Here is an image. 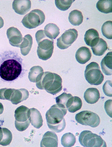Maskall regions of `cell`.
Masks as SVG:
<instances>
[{
    "instance_id": "1",
    "label": "cell",
    "mask_w": 112,
    "mask_h": 147,
    "mask_svg": "<svg viewBox=\"0 0 112 147\" xmlns=\"http://www.w3.org/2000/svg\"><path fill=\"white\" fill-rule=\"evenodd\" d=\"M24 71L22 59L16 52L8 51L0 54V77L2 79L14 80Z\"/></svg>"
},
{
    "instance_id": "2",
    "label": "cell",
    "mask_w": 112,
    "mask_h": 147,
    "mask_svg": "<svg viewBox=\"0 0 112 147\" xmlns=\"http://www.w3.org/2000/svg\"><path fill=\"white\" fill-rule=\"evenodd\" d=\"M67 112L66 108L57 104L53 105L48 110L45 115L46 119L51 130L57 133L64 130L66 126L64 117Z\"/></svg>"
},
{
    "instance_id": "3",
    "label": "cell",
    "mask_w": 112,
    "mask_h": 147,
    "mask_svg": "<svg viewBox=\"0 0 112 147\" xmlns=\"http://www.w3.org/2000/svg\"><path fill=\"white\" fill-rule=\"evenodd\" d=\"M36 85L38 89L45 90L48 93L55 95L62 90V79L57 74L44 72L40 80L36 82Z\"/></svg>"
},
{
    "instance_id": "4",
    "label": "cell",
    "mask_w": 112,
    "mask_h": 147,
    "mask_svg": "<svg viewBox=\"0 0 112 147\" xmlns=\"http://www.w3.org/2000/svg\"><path fill=\"white\" fill-rule=\"evenodd\" d=\"M35 38L38 45L37 53L39 58L46 61L52 57L54 51V40L47 36L44 30L37 31Z\"/></svg>"
},
{
    "instance_id": "5",
    "label": "cell",
    "mask_w": 112,
    "mask_h": 147,
    "mask_svg": "<svg viewBox=\"0 0 112 147\" xmlns=\"http://www.w3.org/2000/svg\"><path fill=\"white\" fill-rule=\"evenodd\" d=\"M79 141L85 147H106L105 142L99 136L90 131H82L79 135Z\"/></svg>"
},
{
    "instance_id": "6",
    "label": "cell",
    "mask_w": 112,
    "mask_h": 147,
    "mask_svg": "<svg viewBox=\"0 0 112 147\" xmlns=\"http://www.w3.org/2000/svg\"><path fill=\"white\" fill-rule=\"evenodd\" d=\"M85 76L87 81L91 85H100L104 80V76L100 66L95 62H92L87 66Z\"/></svg>"
},
{
    "instance_id": "7",
    "label": "cell",
    "mask_w": 112,
    "mask_h": 147,
    "mask_svg": "<svg viewBox=\"0 0 112 147\" xmlns=\"http://www.w3.org/2000/svg\"><path fill=\"white\" fill-rule=\"evenodd\" d=\"M45 20L44 12L39 9H35L25 16L21 22L26 28L32 29L43 24Z\"/></svg>"
},
{
    "instance_id": "8",
    "label": "cell",
    "mask_w": 112,
    "mask_h": 147,
    "mask_svg": "<svg viewBox=\"0 0 112 147\" xmlns=\"http://www.w3.org/2000/svg\"><path fill=\"white\" fill-rule=\"evenodd\" d=\"M30 113V109L24 105H22L16 109L15 114V125L18 130L22 131L29 127L31 123L29 119Z\"/></svg>"
},
{
    "instance_id": "9",
    "label": "cell",
    "mask_w": 112,
    "mask_h": 147,
    "mask_svg": "<svg viewBox=\"0 0 112 147\" xmlns=\"http://www.w3.org/2000/svg\"><path fill=\"white\" fill-rule=\"evenodd\" d=\"M76 121L81 125L96 127L100 125V120L96 113L89 111H83L76 115Z\"/></svg>"
},
{
    "instance_id": "10",
    "label": "cell",
    "mask_w": 112,
    "mask_h": 147,
    "mask_svg": "<svg viewBox=\"0 0 112 147\" xmlns=\"http://www.w3.org/2000/svg\"><path fill=\"white\" fill-rule=\"evenodd\" d=\"M78 36V32L75 29H70L66 31L57 39V47L61 49L68 48L76 40Z\"/></svg>"
},
{
    "instance_id": "11",
    "label": "cell",
    "mask_w": 112,
    "mask_h": 147,
    "mask_svg": "<svg viewBox=\"0 0 112 147\" xmlns=\"http://www.w3.org/2000/svg\"><path fill=\"white\" fill-rule=\"evenodd\" d=\"M7 34L11 45L14 47L20 48L23 40L20 31L16 28L12 27L8 29Z\"/></svg>"
},
{
    "instance_id": "12",
    "label": "cell",
    "mask_w": 112,
    "mask_h": 147,
    "mask_svg": "<svg viewBox=\"0 0 112 147\" xmlns=\"http://www.w3.org/2000/svg\"><path fill=\"white\" fill-rule=\"evenodd\" d=\"M58 137L54 132L48 131L43 135L41 142V147H58Z\"/></svg>"
},
{
    "instance_id": "13",
    "label": "cell",
    "mask_w": 112,
    "mask_h": 147,
    "mask_svg": "<svg viewBox=\"0 0 112 147\" xmlns=\"http://www.w3.org/2000/svg\"><path fill=\"white\" fill-rule=\"evenodd\" d=\"M31 1L29 0L14 1L12 8L15 12L21 15H24L29 12L31 8Z\"/></svg>"
},
{
    "instance_id": "14",
    "label": "cell",
    "mask_w": 112,
    "mask_h": 147,
    "mask_svg": "<svg viewBox=\"0 0 112 147\" xmlns=\"http://www.w3.org/2000/svg\"><path fill=\"white\" fill-rule=\"evenodd\" d=\"M29 91L25 89H13L10 101L14 105H17L26 100L29 98Z\"/></svg>"
},
{
    "instance_id": "15",
    "label": "cell",
    "mask_w": 112,
    "mask_h": 147,
    "mask_svg": "<svg viewBox=\"0 0 112 147\" xmlns=\"http://www.w3.org/2000/svg\"><path fill=\"white\" fill-rule=\"evenodd\" d=\"M100 39L98 32L93 29L88 30L85 35L84 40L86 43L91 47H95L98 42Z\"/></svg>"
},
{
    "instance_id": "16",
    "label": "cell",
    "mask_w": 112,
    "mask_h": 147,
    "mask_svg": "<svg viewBox=\"0 0 112 147\" xmlns=\"http://www.w3.org/2000/svg\"><path fill=\"white\" fill-rule=\"evenodd\" d=\"M75 57L79 63L85 64L91 59L92 53L89 48L86 47H82L77 50Z\"/></svg>"
},
{
    "instance_id": "17",
    "label": "cell",
    "mask_w": 112,
    "mask_h": 147,
    "mask_svg": "<svg viewBox=\"0 0 112 147\" xmlns=\"http://www.w3.org/2000/svg\"><path fill=\"white\" fill-rule=\"evenodd\" d=\"M29 118L32 125L39 129L43 125V120L41 114L38 109L34 108L30 109Z\"/></svg>"
},
{
    "instance_id": "18",
    "label": "cell",
    "mask_w": 112,
    "mask_h": 147,
    "mask_svg": "<svg viewBox=\"0 0 112 147\" xmlns=\"http://www.w3.org/2000/svg\"><path fill=\"white\" fill-rule=\"evenodd\" d=\"M84 98L87 103L94 104L97 102L100 98L99 91L96 88H88L85 92Z\"/></svg>"
},
{
    "instance_id": "19",
    "label": "cell",
    "mask_w": 112,
    "mask_h": 147,
    "mask_svg": "<svg viewBox=\"0 0 112 147\" xmlns=\"http://www.w3.org/2000/svg\"><path fill=\"white\" fill-rule=\"evenodd\" d=\"M82 105V101L80 98L76 96H72L67 101L66 108L69 112L74 113L80 109Z\"/></svg>"
},
{
    "instance_id": "20",
    "label": "cell",
    "mask_w": 112,
    "mask_h": 147,
    "mask_svg": "<svg viewBox=\"0 0 112 147\" xmlns=\"http://www.w3.org/2000/svg\"><path fill=\"white\" fill-rule=\"evenodd\" d=\"M112 52L107 54L101 62L102 70L107 76H111L112 74Z\"/></svg>"
},
{
    "instance_id": "21",
    "label": "cell",
    "mask_w": 112,
    "mask_h": 147,
    "mask_svg": "<svg viewBox=\"0 0 112 147\" xmlns=\"http://www.w3.org/2000/svg\"><path fill=\"white\" fill-rule=\"evenodd\" d=\"M33 42L32 37L30 34L25 35L23 38L20 47L21 53L23 56H26L29 54L32 47Z\"/></svg>"
},
{
    "instance_id": "22",
    "label": "cell",
    "mask_w": 112,
    "mask_h": 147,
    "mask_svg": "<svg viewBox=\"0 0 112 147\" xmlns=\"http://www.w3.org/2000/svg\"><path fill=\"white\" fill-rule=\"evenodd\" d=\"M44 33L46 36L51 39H55L60 34L59 27L56 24L50 23L44 28Z\"/></svg>"
},
{
    "instance_id": "23",
    "label": "cell",
    "mask_w": 112,
    "mask_h": 147,
    "mask_svg": "<svg viewBox=\"0 0 112 147\" xmlns=\"http://www.w3.org/2000/svg\"><path fill=\"white\" fill-rule=\"evenodd\" d=\"M44 73L43 69L40 66L32 67L29 73V78L32 82H37L41 79Z\"/></svg>"
},
{
    "instance_id": "24",
    "label": "cell",
    "mask_w": 112,
    "mask_h": 147,
    "mask_svg": "<svg viewBox=\"0 0 112 147\" xmlns=\"http://www.w3.org/2000/svg\"><path fill=\"white\" fill-rule=\"evenodd\" d=\"M69 20L73 25L78 26L83 22V16L82 12L78 10H74L69 13Z\"/></svg>"
},
{
    "instance_id": "25",
    "label": "cell",
    "mask_w": 112,
    "mask_h": 147,
    "mask_svg": "<svg viewBox=\"0 0 112 147\" xmlns=\"http://www.w3.org/2000/svg\"><path fill=\"white\" fill-rule=\"evenodd\" d=\"M91 48L93 54L96 56H101L105 53L108 49V45L105 40L100 38L98 42Z\"/></svg>"
},
{
    "instance_id": "26",
    "label": "cell",
    "mask_w": 112,
    "mask_h": 147,
    "mask_svg": "<svg viewBox=\"0 0 112 147\" xmlns=\"http://www.w3.org/2000/svg\"><path fill=\"white\" fill-rule=\"evenodd\" d=\"M96 7L98 10L105 13L112 12V1H99L96 3Z\"/></svg>"
},
{
    "instance_id": "27",
    "label": "cell",
    "mask_w": 112,
    "mask_h": 147,
    "mask_svg": "<svg viewBox=\"0 0 112 147\" xmlns=\"http://www.w3.org/2000/svg\"><path fill=\"white\" fill-rule=\"evenodd\" d=\"M61 144L64 147H71L75 144L76 142L75 136L70 132L65 133L62 137Z\"/></svg>"
},
{
    "instance_id": "28",
    "label": "cell",
    "mask_w": 112,
    "mask_h": 147,
    "mask_svg": "<svg viewBox=\"0 0 112 147\" xmlns=\"http://www.w3.org/2000/svg\"><path fill=\"white\" fill-rule=\"evenodd\" d=\"M101 31L102 34L107 38L112 39V22L111 21L105 22L102 25Z\"/></svg>"
},
{
    "instance_id": "29",
    "label": "cell",
    "mask_w": 112,
    "mask_h": 147,
    "mask_svg": "<svg viewBox=\"0 0 112 147\" xmlns=\"http://www.w3.org/2000/svg\"><path fill=\"white\" fill-rule=\"evenodd\" d=\"M3 131V137L0 142V145L7 146L10 144L12 139V135L11 131L6 128H2Z\"/></svg>"
},
{
    "instance_id": "30",
    "label": "cell",
    "mask_w": 112,
    "mask_h": 147,
    "mask_svg": "<svg viewBox=\"0 0 112 147\" xmlns=\"http://www.w3.org/2000/svg\"><path fill=\"white\" fill-rule=\"evenodd\" d=\"M74 1H55V3L60 10L66 11L71 7Z\"/></svg>"
},
{
    "instance_id": "31",
    "label": "cell",
    "mask_w": 112,
    "mask_h": 147,
    "mask_svg": "<svg viewBox=\"0 0 112 147\" xmlns=\"http://www.w3.org/2000/svg\"><path fill=\"white\" fill-rule=\"evenodd\" d=\"M73 96L71 94H67L63 93L56 98V102L57 104L62 106L66 108V105L68 99Z\"/></svg>"
},
{
    "instance_id": "32",
    "label": "cell",
    "mask_w": 112,
    "mask_h": 147,
    "mask_svg": "<svg viewBox=\"0 0 112 147\" xmlns=\"http://www.w3.org/2000/svg\"><path fill=\"white\" fill-rule=\"evenodd\" d=\"M13 89L7 88L0 89V99L10 101Z\"/></svg>"
},
{
    "instance_id": "33",
    "label": "cell",
    "mask_w": 112,
    "mask_h": 147,
    "mask_svg": "<svg viewBox=\"0 0 112 147\" xmlns=\"http://www.w3.org/2000/svg\"><path fill=\"white\" fill-rule=\"evenodd\" d=\"M112 81H107L102 87L104 93L105 94L109 97H112Z\"/></svg>"
},
{
    "instance_id": "34",
    "label": "cell",
    "mask_w": 112,
    "mask_h": 147,
    "mask_svg": "<svg viewBox=\"0 0 112 147\" xmlns=\"http://www.w3.org/2000/svg\"><path fill=\"white\" fill-rule=\"evenodd\" d=\"M112 100H109L106 101L105 104V111L108 115L111 118L112 117Z\"/></svg>"
},
{
    "instance_id": "35",
    "label": "cell",
    "mask_w": 112,
    "mask_h": 147,
    "mask_svg": "<svg viewBox=\"0 0 112 147\" xmlns=\"http://www.w3.org/2000/svg\"><path fill=\"white\" fill-rule=\"evenodd\" d=\"M4 24V21L1 17L0 16V29L2 28Z\"/></svg>"
},
{
    "instance_id": "36",
    "label": "cell",
    "mask_w": 112,
    "mask_h": 147,
    "mask_svg": "<svg viewBox=\"0 0 112 147\" xmlns=\"http://www.w3.org/2000/svg\"><path fill=\"white\" fill-rule=\"evenodd\" d=\"M3 135V133L2 129L1 127H0V142H1L2 139Z\"/></svg>"
},
{
    "instance_id": "37",
    "label": "cell",
    "mask_w": 112,
    "mask_h": 147,
    "mask_svg": "<svg viewBox=\"0 0 112 147\" xmlns=\"http://www.w3.org/2000/svg\"><path fill=\"white\" fill-rule=\"evenodd\" d=\"M4 110L3 107L2 103L0 102V115L3 113Z\"/></svg>"
}]
</instances>
